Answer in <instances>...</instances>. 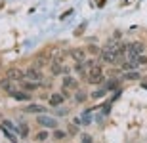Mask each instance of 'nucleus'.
Segmentation results:
<instances>
[{
	"label": "nucleus",
	"mask_w": 147,
	"mask_h": 143,
	"mask_svg": "<svg viewBox=\"0 0 147 143\" xmlns=\"http://www.w3.org/2000/svg\"><path fill=\"white\" fill-rule=\"evenodd\" d=\"M86 80H88V84H101V82H103L105 77H103V71H101V67L96 65V67H92V69H88V73H86Z\"/></svg>",
	"instance_id": "nucleus-1"
},
{
	"label": "nucleus",
	"mask_w": 147,
	"mask_h": 143,
	"mask_svg": "<svg viewBox=\"0 0 147 143\" xmlns=\"http://www.w3.org/2000/svg\"><path fill=\"white\" fill-rule=\"evenodd\" d=\"M36 122L38 124H40V126H44V128H57V120H55L54 116H48V115H42V113H40V115L36 116Z\"/></svg>",
	"instance_id": "nucleus-2"
},
{
	"label": "nucleus",
	"mask_w": 147,
	"mask_h": 143,
	"mask_svg": "<svg viewBox=\"0 0 147 143\" xmlns=\"http://www.w3.org/2000/svg\"><path fill=\"white\" fill-rule=\"evenodd\" d=\"M25 78L27 80H34V82H42V73H40V69H36V67H31V69H27L25 71Z\"/></svg>",
	"instance_id": "nucleus-3"
},
{
	"label": "nucleus",
	"mask_w": 147,
	"mask_h": 143,
	"mask_svg": "<svg viewBox=\"0 0 147 143\" xmlns=\"http://www.w3.org/2000/svg\"><path fill=\"white\" fill-rule=\"evenodd\" d=\"M99 57H101V61H105V63H117V61L120 59V57L115 54V52H109V50H105V48L101 50Z\"/></svg>",
	"instance_id": "nucleus-4"
},
{
	"label": "nucleus",
	"mask_w": 147,
	"mask_h": 143,
	"mask_svg": "<svg viewBox=\"0 0 147 143\" xmlns=\"http://www.w3.org/2000/svg\"><path fill=\"white\" fill-rule=\"evenodd\" d=\"M6 77L11 78V80H23V78H25V73H23L21 69H17V67H11V69L6 71Z\"/></svg>",
	"instance_id": "nucleus-5"
},
{
	"label": "nucleus",
	"mask_w": 147,
	"mask_h": 143,
	"mask_svg": "<svg viewBox=\"0 0 147 143\" xmlns=\"http://www.w3.org/2000/svg\"><path fill=\"white\" fill-rule=\"evenodd\" d=\"M69 55H71V57L76 61V63H80V61H86V52H84L82 48H73V50H69Z\"/></svg>",
	"instance_id": "nucleus-6"
},
{
	"label": "nucleus",
	"mask_w": 147,
	"mask_h": 143,
	"mask_svg": "<svg viewBox=\"0 0 147 143\" xmlns=\"http://www.w3.org/2000/svg\"><path fill=\"white\" fill-rule=\"evenodd\" d=\"M0 88H2V90H6L8 94H11V92L16 90V86H13V80H11V78L4 77V80H0Z\"/></svg>",
	"instance_id": "nucleus-7"
},
{
	"label": "nucleus",
	"mask_w": 147,
	"mask_h": 143,
	"mask_svg": "<svg viewBox=\"0 0 147 143\" xmlns=\"http://www.w3.org/2000/svg\"><path fill=\"white\" fill-rule=\"evenodd\" d=\"M63 88L65 90H76L78 88V82L73 77H63Z\"/></svg>",
	"instance_id": "nucleus-8"
},
{
	"label": "nucleus",
	"mask_w": 147,
	"mask_h": 143,
	"mask_svg": "<svg viewBox=\"0 0 147 143\" xmlns=\"http://www.w3.org/2000/svg\"><path fill=\"white\" fill-rule=\"evenodd\" d=\"M63 101H65V95L63 94H52L50 95V105L52 107H59Z\"/></svg>",
	"instance_id": "nucleus-9"
},
{
	"label": "nucleus",
	"mask_w": 147,
	"mask_h": 143,
	"mask_svg": "<svg viewBox=\"0 0 147 143\" xmlns=\"http://www.w3.org/2000/svg\"><path fill=\"white\" fill-rule=\"evenodd\" d=\"M50 71H52V75H59V73H63V67L59 61H50Z\"/></svg>",
	"instance_id": "nucleus-10"
},
{
	"label": "nucleus",
	"mask_w": 147,
	"mask_h": 143,
	"mask_svg": "<svg viewBox=\"0 0 147 143\" xmlns=\"http://www.w3.org/2000/svg\"><path fill=\"white\" fill-rule=\"evenodd\" d=\"M10 95H11V97H16L17 101H29V99H31V95H29V94H23V92H17V90H13Z\"/></svg>",
	"instance_id": "nucleus-11"
},
{
	"label": "nucleus",
	"mask_w": 147,
	"mask_h": 143,
	"mask_svg": "<svg viewBox=\"0 0 147 143\" xmlns=\"http://www.w3.org/2000/svg\"><path fill=\"white\" fill-rule=\"evenodd\" d=\"M19 82H21V86H23L25 90H36L38 86H40V82H34V80H31V82H27L25 78H23V80H19Z\"/></svg>",
	"instance_id": "nucleus-12"
},
{
	"label": "nucleus",
	"mask_w": 147,
	"mask_h": 143,
	"mask_svg": "<svg viewBox=\"0 0 147 143\" xmlns=\"http://www.w3.org/2000/svg\"><path fill=\"white\" fill-rule=\"evenodd\" d=\"M25 111H27V113H36V115H40V113H44V107H40V105H29V107H25Z\"/></svg>",
	"instance_id": "nucleus-13"
},
{
	"label": "nucleus",
	"mask_w": 147,
	"mask_h": 143,
	"mask_svg": "<svg viewBox=\"0 0 147 143\" xmlns=\"http://www.w3.org/2000/svg\"><path fill=\"white\" fill-rule=\"evenodd\" d=\"M124 78H126V80H140V78H142V75H140L138 71H128L124 75Z\"/></svg>",
	"instance_id": "nucleus-14"
},
{
	"label": "nucleus",
	"mask_w": 147,
	"mask_h": 143,
	"mask_svg": "<svg viewBox=\"0 0 147 143\" xmlns=\"http://www.w3.org/2000/svg\"><path fill=\"white\" fill-rule=\"evenodd\" d=\"M67 134L61 132V130H54V139H57V141H61V139H65Z\"/></svg>",
	"instance_id": "nucleus-15"
},
{
	"label": "nucleus",
	"mask_w": 147,
	"mask_h": 143,
	"mask_svg": "<svg viewBox=\"0 0 147 143\" xmlns=\"http://www.w3.org/2000/svg\"><path fill=\"white\" fill-rule=\"evenodd\" d=\"M44 65H46V61H44L42 57H36V61H34V65H33V67H36V69H42Z\"/></svg>",
	"instance_id": "nucleus-16"
},
{
	"label": "nucleus",
	"mask_w": 147,
	"mask_h": 143,
	"mask_svg": "<svg viewBox=\"0 0 147 143\" xmlns=\"http://www.w3.org/2000/svg\"><path fill=\"white\" fill-rule=\"evenodd\" d=\"M105 92H107V88H103V90H98V92H94V94H92V97H94V99L103 97V95H105Z\"/></svg>",
	"instance_id": "nucleus-17"
},
{
	"label": "nucleus",
	"mask_w": 147,
	"mask_h": 143,
	"mask_svg": "<svg viewBox=\"0 0 147 143\" xmlns=\"http://www.w3.org/2000/svg\"><path fill=\"white\" fill-rule=\"evenodd\" d=\"M19 132H21V136H23V138H27V134H29L27 124H19Z\"/></svg>",
	"instance_id": "nucleus-18"
},
{
	"label": "nucleus",
	"mask_w": 147,
	"mask_h": 143,
	"mask_svg": "<svg viewBox=\"0 0 147 143\" xmlns=\"http://www.w3.org/2000/svg\"><path fill=\"white\" fill-rule=\"evenodd\" d=\"M136 61H138V65H147V55H143V54H142V55H138V59H136Z\"/></svg>",
	"instance_id": "nucleus-19"
},
{
	"label": "nucleus",
	"mask_w": 147,
	"mask_h": 143,
	"mask_svg": "<svg viewBox=\"0 0 147 143\" xmlns=\"http://www.w3.org/2000/svg\"><path fill=\"white\" fill-rule=\"evenodd\" d=\"M36 139H38V141H46V139H48V132H38Z\"/></svg>",
	"instance_id": "nucleus-20"
},
{
	"label": "nucleus",
	"mask_w": 147,
	"mask_h": 143,
	"mask_svg": "<svg viewBox=\"0 0 147 143\" xmlns=\"http://www.w3.org/2000/svg\"><path fill=\"white\" fill-rule=\"evenodd\" d=\"M84 65H86V69H92V67H96V59H86Z\"/></svg>",
	"instance_id": "nucleus-21"
},
{
	"label": "nucleus",
	"mask_w": 147,
	"mask_h": 143,
	"mask_svg": "<svg viewBox=\"0 0 147 143\" xmlns=\"http://www.w3.org/2000/svg\"><path fill=\"white\" fill-rule=\"evenodd\" d=\"M88 52H90V54H101V50H99L98 46H90V48H88Z\"/></svg>",
	"instance_id": "nucleus-22"
},
{
	"label": "nucleus",
	"mask_w": 147,
	"mask_h": 143,
	"mask_svg": "<svg viewBox=\"0 0 147 143\" xmlns=\"http://www.w3.org/2000/svg\"><path fill=\"white\" fill-rule=\"evenodd\" d=\"M82 143H92V138L90 136H82Z\"/></svg>",
	"instance_id": "nucleus-23"
},
{
	"label": "nucleus",
	"mask_w": 147,
	"mask_h": 143,
	"mask_svg": "<svg viewBox=\"0 0 147 143\" xmlns=\"http://www.w3.org/2000/svg\"><path fill=\"white\" fill-rule=\"evenodd\" d=\"M82 31H84V25H80V27H78V29H76V36H78V34H82Z\"/></svg>",
	"instance_id": "nucleus-24"
},
{
	"label": "nucleus",
	"mask_w": 147,
	"mask_h": 143,
	"mask_svg": "<svg viewBox=\"0 0 147 143\" xmlns=\"http://www.w3.org/2000/svg\"><path fill=\"white\" fill-rule=\"evenodd\" d=\"M76 99H78V101H84V99H86V95H84V94H76Z\"/></svg>",
	"instance_id": "nucleus-25"
},
{
	"label": "nucleus",
	"mask_w": 147,
	"mask_h": 143,
	"mask_svg": "<svg viewBox=\"0 0 147 143\" xmlns=\"http://www.w3.org/2000/svg\"><path fill=\"white\" fill-rule=\"evenodd\" d=\"M142 86L147 90V77H145V78H142Z\"/></svg>",
	"instance_id": "nucleus-26"
},
{
	"label": "nucleus",
	"mask_w": 147,
	"mask_h": 143,
	"mask_svg": "<svg viewBox=\"0 0 147 143\" xmlns=\"http://www.w3.org/2000/svg\"><path fill=\"white\" fill-rule=\"evenodd\" d=\"M69 132H71V134H76V126H69Z\"/></svg>",
	"instance_id": "nucleus-27"
}]
</instances>
